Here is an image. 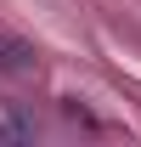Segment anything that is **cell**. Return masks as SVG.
<instances>
[{"label":"cell","mask_w":141,"mask_h":147,"mask_svg":"<svg viewBox=\"0 0 141 147\" xmlns=\"http://www.w3.org/2000/svg\"><path fill=\"white\" fill-rule=\"evenodd\" d=\"M0 136H6V130H0Z\"/></svg>","instance_id":"cell-1"}]
</instances>
